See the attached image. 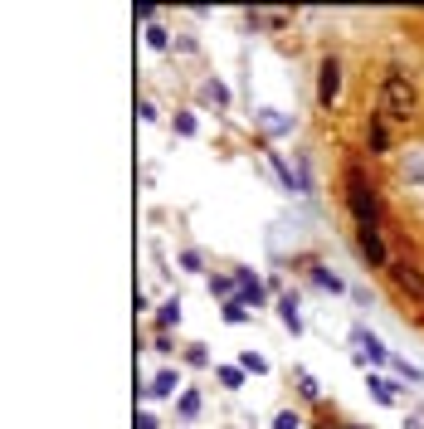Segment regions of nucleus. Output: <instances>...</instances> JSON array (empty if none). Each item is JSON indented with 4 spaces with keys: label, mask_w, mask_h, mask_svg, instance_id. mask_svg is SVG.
Here are the masks:
<instances>
[{
    "label": "nucleus",
    "mask_w": 424,
    "mask_h": 429,
    "mask_svg": "<svg viewBox=\"0 0 424 429\" xmlns=\"http://www.w3.org/2000/svg\"><path fill=\"white\" fill-rule=\"evenodd\" d=\"M176 132H181V137H195V118L181 113V118H176Z\"/></svg>",
    "instance_id": "obj_21"
},
{
    "label": "nucleus",
    "mask_w": 424,
    "mask_h": 429,
    "mask_svg": "<svg viewBox=\"0 0 424 429\" xmlns=\"http://www.w3.org/2000/svg\"><path fill=\"white\" fill-rule=\"evenodd\" d=\"M137 429H156V419H151V415L142 410V415H137Z\"/></svg>",
    "instance_id": "obj_23"
},
{
    "label": "nucleus",
    "mask_w": 424,
    "mask_h": 429,
    "mask_svg": "<svg viewBox=\"0 0 424 429\" xmlns=\"http://www.w3.org/2000/svg\"><path fill=\"white\" fill-rule=\"evenodd\" d=\"M337 93H342V64H337V59H322V78H317V102L332 107V102H337Z\"/></svg>",
    "instance_id": "obj_4"
},
{
    "label": "nucleus",
    "mask_w": 424,
    "mask_h": 429,
    "mask_svg": "<svg viewBox=\"0 0 424 429\" xmlns=\"http://www.w3.org/2000/svg\"><path fill=\"white\" fill-rule=\"evenodd\" d=\"M210 288H215L220 298H230V293H234V278H210ZM230 302H234V298H230Z\"/></svg>",
    "instance_id": "obj_20"
},
{
    "label": "nucleus",
    "mask_w": 424,
    "mask_h": 429,
    "mask_svg": "<svg viewBox=\"0 0 424 429\" xmlns=\"http://www.w3.org/2000/svg\"><path fill=\"white\" fill-rule=\"evenodd\" d=\"M366 386H370V395H376L381 405H395V386L386 381V375H370V381H366Z\"/></svg>",
    "instance_id": "obj_9"
},
{
    "label": "nucleus",
    "mask_w": 424,
    "mask_h": 429,
    "mask_svg": "<svg viewBox=\"0 0 424 429\" xmlns=\"http://www.w3.org/2000/svg\"><path fill=\"white\" fill-rule=\"evenodd\" d=\"M181 415H186V419H195V415H200V395H195V390H186V395H181Z\"/></svg>",
    "instance_id": "obj_16"
},
{
    "label": "nucleus",
    "mask_w": 424,
    "mask_h": 429,
    "mask_svg": "<svg viewBox=\"0 0 424 429\" xmlns=\"http://www.w3.org/2000/svg\"><path fill=\"white\" fill-rule=\"evenodd\" d=\"M220 386L239 390V386H244V366H220Z\"/></svg>",
    "instance_id": "obj_13"
},
{
    "label": "nucleus",
    "mask_w": 424,
    "mask_h": 429,
    "mask_svg": "<svg viewBox=\"0 0 424 429\" xmlns=\"http://www.w3.org/2000/svg\"><path fill=\"white\" fill-rule=\"evenodd\" d=\"M386 146H390V122L376 118V122H370V151H386Z\"/></svg>",
    "instance_id": "obj_11"
},
{
    "label": "nucleus",
    "mask_w": 424,
    "mask_h": 429,
    "mask_svg": "<svg viewBox=\"0 0 424 429\" xmlns=\"http://www.w3.org/2000/svg\"><path fill=\"white\" fill-rule=\"evenodd\" d=\"M317 283H322V288H332V293H342V278L337 274H327V268H317V274H312Z\"/></svg>",
    "instance_id": "obj_17"
},
{
    "label": "nucleus",
    "mask_w": 424,
    "mask_h": 429,
    "mask_svg": "<svg viewBox=\"0 0 424 429\" xmlns=\"http://www.w3.org/2000/svg\"><path fill=\"white\" fill-rule=\"evenodd\" d=\"M278 317H283V327H288V332H302V312H298V298H293V293H283V298H278Z\"/></svg>",
    "instance_id": "obj_7"
},
{
    "label": "nucleus",
    "mask_w": 424,
    "mask_h": 429,
    "mask_svg": "<svg viewBox=\"0 0 424 429\" xmlns=\"http://www.w3.org/2000/svg\"><path fill=\"white\" fill-rule=\"evenodd\" d=\"M171 322H181V298H166L161 312H156V327H161V332L171 327Z\"/></svg>",
    "instance_id": "obj_10"
},
{
    "label": "nucleus",
    "mask_w": 424,
    "mask_h": 429,
    "mask_svg": "<svg viewBox=\"0 0 424 429\" xmlns=\"http://www.w3.org/2000/svg\"><path fill=\"white\" fill-rule=\"evenodd\" d=\"M356 346H361V351L370 356V361H390V351H386V346H381L376 337H370V332H356Z\"/></svg>",
    "instance_id": "obj_8"
},
{
    "label": "nucleus",
    "mask_w": 424,
    "mask_h": 429,
    "mask_svg": "<svg viewBox=\"0 0 424 429\" xmlns=\"http://www.w3.org/2000/svg\"><path fill=\"white\" fill-rule=\"evenodd\" d=\"M298 424H302V419H298V415H293V410H283V415H278V419H274V429H298Z\"/></svg>",
    "instance_id": "obj_22"
},
{
    "label": "nucleus",
    "mask_w": 424,
    "mask_h": 429,
    "mask_svg": "<svg viewBox=\"0 0 424 429\" xmlns=\"http://www.w3.org/2000/svg\"><path fill=\"white\" fill-rule=\"evenodd\" d=\"M244 371H254V375H263V371H269V361H263L258 351H244V361H239Z\"/></svg>",
    "instance_id": "obj_14"
},
{
    "label": "nucleus",
    "mask_w": 424,
    "mask_h": 429,
    "mask_svg": "<svg viewBox=\"0 0 424 429\" xmlns=\"http://www.w3.org/2000/svg\"><path fill=\"white\" fill-rule=\"evenodd\" d=\"M234 283H239V302H244V307H263V283L249 274V268H239Z\"/></svg>",
    "instance_id": "obj_5"
},
{
    "label": "nucleus",
    "mask_w": 424,
    "mask_h": 429,
    "mask_svg": "<svg viewBox=\"0 0 424 429\" xmlns=\"http://www.w3.org/2000/svg\"><path fill=\"white\" fill-rule=\"evenodd\" d=\"M414 107H419L414 83H410L400 69H390V74H386V83H381V118H386V122H410V118H414Z\"/></svg>",
    "instance_id": "obj_1"
},
{
    "label": "nucleus",
    "mask_w": 424,
    "mask_h": 429,
    "mask_svg": "<svg viewBox=\"0 0 424 429\" xmlns=\"http://www.w3.org/2000/svg\"><path fill=\"white\" fill-rule=\"evenodd\" d=\"M386 274L395 278V288H400L405 298H414V302L424 307V274H419L410 258H390V263H386Z\"/></svg>",
    "instance_id": "obj_3"
},
{
    "label": "nucleus",
    "mask_w": 424,
    "mask_h": 429,
    "mask_svg": "<svg viewBox=\"0 0 424 429\" xmlns=\"http://www.w3.org/2000/svg\"><path fill=\"white\" fill-rule=\"evenodd\" d=\"M356 239H361V254H366L370 263H390V258H386V244H381V230H356Z\"/></svg>",
    "instance_id": "obj_6"
},
{
    "label": "nucleus",
    "mask_w": 424,
    "mask_h": 429,
    "mask_svg": "<svg viewBox=\"0 0 424 429\" xmlns=\"http://www.w3.org/2000/svg\"><path fill=\"white\" fill-rule=\"evenodd\" d=\"M176 386H181V381H176V371H161V375H156V381L146 386V395H171Z\"/></svg>",
    "instance_id": "obj_12"
},
{
    "label": "nucleus",
    "mask_w": 424,
    "mask_h": 429,
    "mask_svg": "<svg viewBox=\"0 0 424 429\" xmlns=\"http://www.w3.org/2000/svg\"><path fill=\"white\" fill-rule=\"evenodd\" d=\"M346 205L356 214V230H376L381 205H376V190H370V181H366L361 166H346Z\"/></svg>",
    "instance_id": "obj_2"
},
{
    "label": "nucleus",
    "mask_w": 424,
    "mask_h": 429,
    "mask_svg": "<svg viewBox=\"0 0 424 429\" xmlns=\"http://www.w3.org/2000/svg\"><path fill=\"white\" fill-rule=\"evenodd\" d=\"M225 322H249V307L234 298V302H225Z\"/></svg>",
    "instance_id": "obj_15"
},
{
    "label": "nucleus",
    "mask_w": 424,
    "mask_h": 429,
    "mask_svg": "<svg viewBox=\"0 0 424 429\" xmlns=\"http://www.w3.org/2000/svg\"><path fill=\"white\" fill-rule=\"evenodd\" d=\"M205 98H215V102H230V88H225V83H215V78H210V83H205Z\"/></svg>",
    "instance_id": "obj_18"
},
{
    "label": "nucleus",
    "mask_w": 424,
    "mask_h": 429,
    "mask_svg": "<svg viewBox=\"0 0 424 429\" xmlns=\"http://www.w3.org/2000/svg\"><path fill=\"white\" fill-rule=\"evenodd\" d=\"M146 44H151V49H166V30L151 25V30H146Z\"/></svg>",
    "instance_id": "obj_19"
}]
</instances>
